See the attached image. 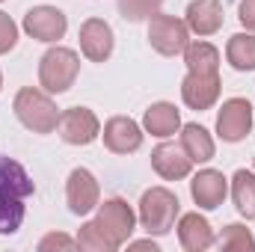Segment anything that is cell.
<instances>
[{
    "label": "cell",
    "mask_w": 255,
    "mask_h": 252,
    "mask_svg": "<svg viewBox=\"0 0 255 252\" xmlns=\"http://www.w3.org/2000/svg\"><path fill=\"white\" fill-rule=\"evenodd\" d=\"M36 193V184L30 178V172L0 154V235H15L24 223V214H27V199Z\"/></svg>",
    "instance_id": "6da1fadb"
},
{
    "label": "cell",
    "mask_w": 255,
    "mask_h": 252,
    "mask_svg": "<svg viewBox=\"0 0 255 252\" xmlns=\"http://www.w3.org/2000/svg\"><path fill=\"white\" fill-rule=\"evenodd\" d=\"M178 217H181V202H178V196L169 187H151L142 193L136 220H139V226L148 235H154V238L169 235L175 229Z\"/></svg>",
    "instance_id": "7a4b0ae2"
},
{
    "label": "cell",
    "mask_w": 255,
    "mask_h": 252,
    "mask_svg": "<svg viewBox=\"0 0 255 252\" xmlns=\"http://www.w3.org/2000/svg\"><path fill=\"white\" fill-rule=\"evenodd\" d=\"M12 110H15L18 122L33 133H51V130H57V122H60V110H57L51 92L36 89V86H24L15 95Z\"/></svg>",
    "instance_id": "3957f363"
},
{
    "label": "cell",
    "mask_w": 255,
    "mask_h": 252,
    "mask_svg": "<svg viewBox=\"0 0 255 252\" xmlns=\"http://www.w3.org/2000/svg\"><path fill=\"white\" fill-rule=\"evenodd\" d=\"M77 74H80V57L71 48L57 45V48L45 51L42 60H39V86L51 95L68 92L74 86Z\"/></svg>",
    "instance_id": "277c9868"
},
{
    "label": "cell",
    "mask_w": 255,
    "mask_h": 252,
    "mask_svg": "<svg viewBox=\"0 0 255 252\" xmlns=\"http://www.w3.org/2000/svg\"><path fill=\"white\" fill-rule=\"evenodd\" d=\"M148 45L160 57L184 54V48L190 45V27H187V21L175 18V15H166V12H154L148 18Z\"/></svg>",
    "instance_id": "5b68a950"
},
{
    "label": "cell",
    "mask_w": 255,
    "mask_h": 252,
    "mask_svg": "<svg viewBox=\"0 0 255 252\" xmlns=\"http://www.w3.org/2000/svg\"><path fill=\"white\" fill-rule=\"evenodd\" d=\"M95 211H98V214H95L98 229H101L116 247H122V244L130 241V235H133V229H136V214H133V208L128 205L125 199H119V196L104 199V202H98Z\"/></svg>",
    "instance_id": "8992f818"
},
{
    "label": "cell",
    "mask_w": 255,
    "mask_h": 252,
    "mask_svg": "<svg viewBox=\"0 0 255 252\" xmlns=\"http://www.w3.org/2000/svg\"><path fill=\"white\" fill-rule=\"evenodd\" d=\"M253 122V104L247 98H229V101H223V107L217 113V136L223 142H241L250 136Z\"/></svg>",
    "instance_id": "52a82bcc"
},
{
    "label": "cell",
    "mask_w": 255,
    "mask_h": 252,
    "mask_svg": "<svg viewBox=\"0 0 255 252\" xmlns=\"http://www.w3.org/2000/svg\"><path fill=\"white\" fill-rule=\"evenodd\" d=\"M65 202H68V211H71L74 217L92 214V211L98 208V202H101L98 178H95L89 169H83V166L71 169V172H68V181H65Z\"/></svg>",
    "instance_id": "ba28073f"
},
{
    "label": "cell",
    "mask_w": 255,
    "mask_h": 252,
    "mask_svg": "<svg viewBox=\"0 0 255 252\" xmlns=\"http://www.w3.org/2000/svg\"><path fill=\"white\" fill-rule=\"evenodd\" d=\"M21 27H24V33H27L30 39L54 45V42H60L65 36L68 18H65L63 9H57V6H33V9H27Z\"/></svg>",
    "instance_id": "9c48e42d"
},
{
    "label": "cell",
    "mask_w": 255,
    "mask_h": 252,
    "mask_svg": "<svg viewBox=\"0 0 255 252\" xmlns=\"http://www.w3.org/2000/svg\"><path fill=\"white\" fill-rule=\"evenodd\" d=\"M57 130L68 145H89L101 136V122L89 107H68L60 113Z\"/></svg>",
    "instance_id": "30bf717a"
},
{
    "label": "cell",
    "mask_w": 255,
    "mask_h": 252,
    "mask_svg": "<svg viewBox=\"0 0 255 252\" xmlns=\"http://www.w3.org/2000/svg\"><path fill=\"white\" fill-rule=\"evenodd\" d=\"M77 39H80V51L89 63H107L110 54H113V45H116L113 27L104 18H86L80 24Z\"/></svg>",
    "instance_id": "8fae6325"
},
{
    "label": "cell",
    "mask_w": 255,
    "mask_h": 252,
    "mask_svg": "<svg viewBox=\"0 0 255 252\" xmlns=\"http://www.w3.org/2000/svg\"><path fill=\"white\" fill-rule=\"evenodd\" d=\"M220 92H223L220 74H196V71H187V77L181 80V101L190 110H196V113L211 110L220 101Z\"/></svg>",
    "instance_id": "7c38bea8"
},
{
    "label": "cell",
    "mask_w": 255,
    "mask_h": 252,
    "mask_svg": "<svg viewBox=\"0 0 255 252\" xmlns=\"http://www.w3.org/2000/svg\"><path fill=\"white\" fill-rule=\"evenodd\" d=\"M101 136H104V145L113 154H133V151H139L145 130L136 125L130 116H113V119L104 122Z\"/></svg>",
    "instance_id": "4fadbf2b"
},
{
    "label": "cell",
    "mask_w": 255,
    "mask_h": 252,
    "mask_svg": "<svg viewBox=\"0 0 255 252\" xmlns=\"http://www.w3.org/2000/svg\"><path fill=\"white\" fill-rule=\"evenodd\" d=\"M190 196L202 211H214L229 196V178L220 169H199L190 181Z\"/></svg>",
    "instance_id": "5bb4252c"
},
{
    "label": "cell",
    "mask_w": 255,
    "mask_h": 252,
    "mask_svg": "<svg viewBox=\"0 0 255 252\" xmlns=\"http://www.w3.org/2000/svg\"><path fill=\"white\" fill-rule=\"evenodd\" d=\"M151 169L163 181H181L193 172V160L181 148V142H160L151 151Z\"/></svg>",
    "instance_id": "9a60e30c"
},
{
    "label": "cell",
    "mask_w": 255,
    "mask_h": 252,
    "mask_svg": "<svg viewBox=\"0 0 255 252\" xmlns=\"http://www.w3.org/2000/svg\"><path fill=\"white\" fill-rule=\"evenodd\" d=\"M175 229H178V241H181V247H184L187 252H205V250H211V247L217 244L211 223H208L199 211L181 214Z\"/></svg>",
    "instance_id": "2e32d148"
},
{
    "label": "cell",
    "mask_w": 255,
    "mask_h": 252,
    "mask_svg": "<svg viewBox=\"0 0 255 252\" xmlns=\"http://www.w3.org/2000/svg\"><path fill=\"white\" fill-rule=\"evenodd\" d=\"M184 21L196 36H214L223 27V3L220 0H193L184 12Z\"/></svg>",
    "instance_id": "e0dca14e"
},
{
    "label": "cell",
    "mask_w": 255,
    "mask_h": 252,
    "mask_svg": "<svg viewBox=\"0 0 255 252\" xmlns=\"http://www.w3.org/2000/svg\"><path fill=\"white\" fill-rule=\"evenodd\" d=\"M142 130L151 133V136H157V139L175 136V133L181 130V113H178V107L169 104V101L151 104V107L145 110V116H142Z\"/></svg>",
    "instance_id": "ac0fdd59"
},
{
    "label": "cell",
    "mask_w": 255,
    "mask_h": 252,
    "mask_svg": "<svg viewBox=\"0 0 255 252\" xmlns=\"http://www.w3.org/2000/svg\"><path fill=\"white\" fill-rule=\"evenodd\" d=\"M181 148L187 151V157H190L193 163H208V160H214V154H217V145H214V136L208 133V127L196 125H181Z\"/></svg>",
    "instance_id": "d6986e66"
},
{
    "label": "cell",
    "mask_w": 255,
    "mask_h": 252,
    "mask_svg": "<svg viewBox=\"0 0 255 252\" xmlns=\"http://www.w3.org/2000/svg\"><path fill=\"white\" fill-rule=\"evenodd\" d=\"M184 65L196 74H220V51L211 42H190L184 48Z\"/></svg>",
    "instance_id": "ffe728a7"
},
{
    "label": "cell",
    "mask_w": 255,
    "mask_h": 252,
    "mask_svg": "<svg viewBox=\"0 0 255 252\" xmlns=\"http://www.w3.org/2000/svg\"><path fill=\"white\" fill-rule=\"evenodd\" d=\"M226 60L235 71H255V33H235L226 45Z\"/></svg>",
    "instance_id": "44dd1931"
},
{
    "label": "cell",
    "mask_w": 255,
    "mask_h": 252,
    "mask_svg": "<svg viewBox=\"0 0 255 252\" xmlns=\"http://www.w3.org/2000/svg\"><path fill=\"white\" fill-rule=\"evenodd\" d=\"M232 202H235L241 217L255 220V172L238 169L232 175Z\"/></svg>",
    "instance_id": "7402d4cb"
},
{
    "label": "cell",
    "mask_w": 255,
    "mask_h": 252,
    "mask_svg": "<svg viewBox=\"0 0 255 252\" xmlns=\"http://www.w3.org/2000/svg\"><path fill=\"white\" fill-rule=\"evenodd\" d=\"M217 247L226 252H255V238L253 232L241 223H232L223 229V235L217 238Z\"/></svg>",
    "instance_id": "603a6c76"
},
{
    "label": "cell",
    "mask_w": 255,
    "mask_h": 252,
    "mask_svg": "<svg viewBox=\"0 0 255 252\" xmlns=\"http://www.w3.org/2000/svg\"><path fill=\"white\" fill-rule=\"evenodd\" d=\"M77 247L86 252H116L119 247L98 229V223L92 220V223H83L80 226V232H77Z\"/></svg>",
    "instance_id": "cb8c5ba5"
},
{
    "label": "cell",
    "mask_w": 255,
    "mask_h": 252,
    "mask_svg": "<svg viewBox=\"0 0 255 252\" xmlns=\"http://www.w3.org/2000/svg\"><path fill=\"white\" fill-rule=\"evenodd\" d=\"M163 0H119V15L130 21V24H139V21H148L154 12H160Z\"/></svg>",
    "instance_id": "d4e9b609"
},
{
    "label": "cell",
    "mask_w": 255,
    "mask_h": 252,
    "mask_svg": "<svg viewBox=\"0 0 255 252\" xmlns=\"http://www.w3.org/2000/svg\"><path fill=\"white\" fill-rule=\"evenodd\" d=\"M15 45H18V24L6 12H0V54H9Z\"/></svg>",
    "instance_id": "484cf974"
},
{
    "label": "cell",
    "mask_w": 255,
    "mask_h": 252,
    "mask_svg": "<svg viewBox=\"0 0 255 252\" xmlns=\"http://www.w3.org/2000/svg\"><path fill=\"white\" fill-rule=\"evenodd\" d=\"M39 250L51 252V250H80V247H77V238H68L63 232H51L39 241Z\"/></svg>",
    "instance_id": "4316f807"
},
{
    "label": "cell",
    "mask_w": 255,
    "mask_h": 252,
    "mask_svg": "<svg viewBox=\"0 0 255 252\" xmlns=\"http://www.w3.org/2000/svg\"><path fill=\"white\" fill-rule=\"evenodd\" d=\"M238 18H241V24H244L250 33H255V0H241Z\"/></svg>",
    "instance_id": "83f0119b"
},
{
    "label": "cell",
    "mask_w": 255,
    "mask_h": 252,
    "mask_svg": "<svg viewBox=\"0 0 255 252\" xmlns=\"http://www.w3.org/2000/svg\"><path fill=\"white\" fill-rule=\"evenodd\" d=\"M130 247H136V250H151V252H157V244H151V241H128Z\"/></svg>",
    "instance_id": "f1b7e54d"
},
{
    "label": "cell",
    "mask_w": 255,
    "mask_h": 252,
    "mask_svg": "<svg viewBox=\"0 0 255 252\" xmlns=\"http://www.w3.org/2000/svg\"><path fill=\"white\" fill-rule=\"evenodd\" d=\"M0 89H3V74H0Z\"/></svg>",
    "instance_id": "f546056e"
},
{
    "label": "cell",
    "mask_w": 255,
    "mask_h": 252,
    "mask_svg": "<svg viewBox=\"0 0 255 252\" xmlns=\"http://www.w3.org/2000/svg\"><path fill=\"white\" fill-rule=\"evenodd\" d=\"M0 3H3V0H0Z\"/></svg>",
    "instance_id": "4dcf8cb0"
}]
</instances>
